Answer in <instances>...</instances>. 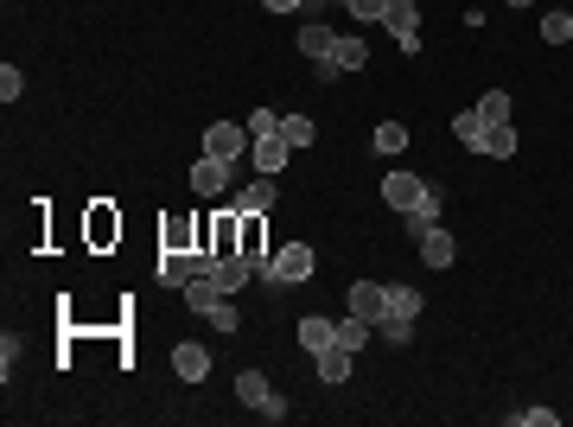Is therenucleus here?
<instances>
[{
    "mask_svg": "<svg viewBox=\"0 0 573 427\" xmlns=\"http://www.w3.org/2000/svg\"><path fill=\"white\" fill-rule=\"evenodd\" d=\"M542 39L548 45H567L573 39V13H542Z\"/></svg>",
    "mask_w": 573,
    "mask_h": 427,
    "instance_id": "25",
    "label": "nucleus"
},
{
    "mask_svg": "<svg viewBox=\"0 0 573 427\" xmlns=\"http://www.w3.org/2000/svg\"><path fill=\"white\" fill-rule=\"evenodd\" d=\"M204 230H211V217H204V224H198V217H172V224L160 230V249H185L191 236H198V243L211 249V236H204Z\"/></svg>",
    "mask_w": 573,
    "mask_h": 427,
    "instance_id": "11",
    "label": "nucleus"
},
{
    "mask_svg": "<svg viewBox=\"0 0 573 427\" xmlns=\"http://www.w3.org/2000/svg\"><path fill=\"white\" fill-rule=\"evenodd\" d=\"M510 7H529V0H510Z\"/></svg>",
    "mask_w": 573,
    "mask_h": 427,
    "instance_id": "37",
    "label": "nucleus"
},
{
    "mask_svg": "<svg viewBox=\"0 0 573 427\" xmlns=\"http://www.w3.org/2000/svg\"><path fill=\"white\" fill-rule=\"evenodd\" d=\"M13 364H20V338L7 332V338H0V377H7V383H13Z\"/></svg>",
    "mask_w": 573,
    "mask_h": 427,
    "instance_id": "32",
    "label": "nucleus"
},
{
    "mask_svg": "<svg viewBox=\"0 0 573 427\" xmlns=\"http://www.w3.org/2000/svg\"><path fill=\"white\" fill-rule=\"evenodd\" d=\"M249 141H255V134L242 122H211V128H204V153H211V160H230V166L249 153Z\"/></svg>",
    "mask_w": 573,
    "mask_h": 427,
    "instance_id": "2",
    "label": "nucleus"
},
{
    "mask_svg": "<svg viewBox=\"0 0 573 427\" xmlns=\"http://www.w3.org/2000/svg\"><path fill=\"white\" fill-rule=\"evenodd\" d=\"M236 211H255V217H268V211H274V179L262 173L255 185H242V192H236Z\"/></svg>",
    "mask_w": 573,
    "mask_h": 427,
    "instance_id": "17",
    "label": "nucleus"
},
{
    "mask_svg": "<svg viewBox=\"0 0 573 427\" xmlns=\"http://www.w3.org/2000/svg\"><path fill=\"white\" fill-rule=\"evenodd\" d=\"M402 147H408V128L402 122H382L376 128V153H402Z\"/></svg>",
    "mask_w": 573,
    "mask_h": 427,
    "instance_id": "27",
    "label": "nucleus"
},
{
    "mask_svg": "<svg viewBox=\"0 0 573 427\" xmlns=\"http://www.w3.org/2000/svg\"><path fill=\"white\" fill-rule=\"evenodd\" d=\"M300 345H306L312 357H319V351H332V345H338V319H319V313H306V319H300Z\"/></svg>",
    "mask_w": 573,
    "mask_h": 427,
    "instance_id": "13",
    "label": "nucleus"
},
{
    "mask_svg": "<svg viewBox=\"0 0 573 427\" xmlns=\"http://www.w3.org/2000/svg\"><path fill=\"white\" fill-rule=\"evenodd\" d=\"M204 236H211V249H217V255H230V249L242 243V211H236V204H230V211H217Z\"/></svg>",
    "mask_w": 573,
    "mask_h": 427,
    "instance_id": "10",
    "label": "nucleus"
},
{
    "mask_svg": "<svg viewBox=\"0 0 573 427\" xmlns=\"http://www.w3.org/2000/svg\"><path fill=\"white\" fill-rule=\"evenodd\" d=\"M414 243H421V262H427V268H453V255H459L453 230H440V224H427L421 236H414Z\"/></svg>",
    "mask_w": 573,
    "mask_h": 427,
    "instance_id": "7",
    "label": "nucleus"
},
{
    "mask_svg": "<svg viewBox=\"0 0 573 427\" xmlns=\"http://www.w3.org/2000/svg\"><path fill=\"white\" fill-rule=\"evenodd\" d=\"M376 332L389 338V345H408V338H414V319H395V313H382V319H376Z\"/></svg>",
    "mask_w": 573,
    "mask_h": 427,
    "instance_id": "26",
    "label": "nucleus"
},
{
    "mask_svg": "<svg viewBox=\"0 0 573 427\" xmlns=\"http://www.w3.org/2000/svg\"><path fill=\"white\" fill-rule=\"evenodd\" d=\"M351 313L376 326V319L389 313V287H376V281H357V287H351Z\"/></svg>",
    "mask_w": 573,
    "mask_h": 427,
    "instance_id": "9",
    "label": "nucleus"
},
{
    "mask_svg": "<svg viewBox=\"0 0 573 427\" xmlns=\"http://www.w3.org/2000/svg\"><path fill=\"white\" fill-rule=\"evenodd\" d=\"M382 26H389V39L402 51H421V7H414V0H389Z\"/></svg>",
    "mask_w": 573,
    "mask_h": 427,
    "instance_id": "3",
    "label": "nucleus"
},
{
    "mask_svg": "<svg viewBox=\"0 0 573 427\" xmlns=\"http://www.w3.org/2000/svg\"><path fill=\"white\" fill-rule=\"evenodd\" d=\"M109 236H121V217H109L96 204V211H90V243H109Z\"/></svg>",
    "mask_w": 573,
    "mask_h": 427,
    "instance_id": "30",
    "label": "nucleus"
},
{
    "mask_svg": "<svg viewBox=\"0 0 573 427\" xmlns=\"http://www.w3.org/2000/svg\"><path fill=\"white\" fill-rule=\"evenodd\" d=\"M268 13H293V7H306V0H262Z\"/></svg>",
    "mask_w": 573,
    "mask_h": 427,
    "instance_id": "36",
    "label": "nucleus"
},
{
    "mask_svg": "<svg viewBox=\"0 0 573 427\" xmlns=\"http://www.w3.org/2000/svg\"><path fill=\"white\" fill-rule=\"evenodd\" d=\"M274 128H281V115H274V109H268V102H262V109H255V115H249V134H274Z\"/></svg>",
    "mask_w": 573,
    "mask_h": 427,
    "instance_id": "33",
    "label": "nucleus"
},
{
    "mask_svg": "<svg viewBox=\"0 0 573 427\" xmlns=\"http://www.w3.org/2000/svg\"><path fill=\"white\" fill-rule=\"evenodd\" d=\"M338 345H344V351H363V345H370V319H357V313L338 319Z\"/></svg>",
    "mask_w": 573,
    "mask_h": 427,
    "instance_id": "23",
    "label": "nucleus"
},
{
    "mask_svg": "<svg viewBox=\"0 0 573 427\" xmlns=\"http://www.w3.org/2000/svg\"><path fill=\"white\" fill-rule=\"evenodd\" d=\"M472 153H484V160H510V153H516V128H510V122H491V128L478 134Z\"/></svg>",
    "mask_w": 573,
    "mask_h": 427,
    "instance_id": "14",
    "label": "nucleus"
},
{
    "mask_svg": "<svg viewBox=\"0 0 573 427\" xmlns=\"http://www.w3.org/2000/svg\"><path fill=\"white\" fill-rule=\"evenodd\" d=\"M198 268H204V255H191V249H160V281H166V287H185Z\"/></svg>",
    "mask_w": 573,
    "mask_h": 427,
    "instance_id": "8",
    "label": "nucleus"
},
{
    "mask_svg": "<svg viewBox=\"0 0 573 427\" xmlns=\"http://www.w3.org/2000/svg\"><path fill=\"white\" fill-rule=\"evenodd\" d=\"M332 45H338V32L325 26V20H312V26H300V51H306V58H332Z\"/></svg>",
    "mask_w": 573,
    "mask_h": 427,
    "instance_id": "18",
    "label": "nucleus"
},
{
    "mask_svg": "<svg viewBox=\"0 0 573 427\" xmlns=\"http://www.w3.org/2000/svg\"><path fill=\"white\" fill-rule=\"evenodd\" d=\"M312 134H319V128H312L306 115H281V141H287L293 153H300V147H312Z\"/></svg>",
    "mask_w": 573,
    "mask_h": 427,
    "instance_id": "22",
    "label": "nucleus"
},
{
    "mask_svg": "<svg viewBox=\"0 0 573 427\" xmlns=\"http://www.w3.org/2000/svg\"><path fill=\"white\" fill-rule=\"evenodd\" d=\"M510 421H516V427H554L561 415H554V408H516Z\"/></svg>",
    "mask_w": 573,
    "mask_h": 427,
    "instance_id": "31",
    "label": "nucleus"
},
{
    "mask_svg": "<svg viewBox=\"0 0 573 427\" xmlns=\"http://www.w3.org/2000/svg\"><path fill=\"white\" fill-rule=\"evenodd\" d=\"M236 402H242V408H255V415H262V408L274 402V389H268L262 370H242V377H236Z\"/></svg>",
    "mask_w": 573,
    "mask_h": 427,
    "instance_id": "16",
    "label": "nucleus"
},
{
    "mask_svg": "<svg viewBox=\"0 0 573 427\" xmlns=\"http://www.w3.org/2000/svg\"><path fill=\"white\" fill-rule=\"evenodd\" d=\"M351 357H357V351H344V345L319 351V383H351Z\"/></svg>",
    "mask_w": 573,
    "mask_h": 427,
    "instance_id": "19",
    "label": "nucleus"
},
{
    "mask_svg": "<svg viewBox=\"0 0 573 427\" xmlns=\"http://www.w3.org/2000/svg\"><path fill=\"white\" fill-rule=\"evenodd\" d=\"M363 58H370V45H363V39H338V45H332V64H338V71H363Z\"/></svg>",
    "mask_w": 573,
    "mask_h": 427,
    "instance_id": "21",
    "label": "nucleus"
},
{
    "mask_svg": "<svg viewBox=\"0 0 573 427\" xmlns=\"http://www.w3.org/2000/svg\"><path fill=\"white\" fill-rule=\"evenodd\" d=\"M453 134H459L465 147H478V134H484V115H478V109H465V115H453Z\"/></svg>",
    "mask_w": 573,
    "mask_h": 427,
    "instance_id": "29",
    "label": "nucleus"
},
{
    "mask_svg": "<svg viewBox=\"0 0 573 427\" xmlns=\"http://www.w3.org/2000/svg\"><path fill=\"white\" fill-rule=\"evenodd\" d=\"M344 13H351V20H363V26H376L382 13H389V0H344Z\"/></svg>",
    "mask_w": 573,
    "mask_h": 427,
    "instance_id": "28",
    "label": "nucleus"
},
{
    "mask_svg": "<svg viewBox=\"0 0 573 427\" xmlns=\"http://www.w3.org/2000/svg\"><path fill=\"white\" fill-rule=\"evenodd\" d=\"M211 319H217V332H236V326H242V313H236V306H230V300H223V306H217V313H211Z\"/></svg>",
    "mask_w": 573,
    "mask_h": 427,
    "instance_id": "35",
    "label": "nucleus"
},
{
    "mask_svg": "<svg viewBox=\"0 0 573 427\" xmlns=\"http://www.w3.org/2000/svg\"><path fill=\"white\" fill-rule=\"evenodd\" d=\"M249 160H255V173H281V166L293 160V147L281 141V128H274V134H255V141H249Z\"/></svg>",
    "mask_w": 573,
    "mask_h": 427,
    "instance_id": "6",
    "label": "nucleus"
},
{
    "mask_svg": "<svg viewBox=\"0 0 573 427\" xmlns=\"http://www.w3.org/2000/svg\"><path fill=\"white\" fill-rule=\"evenodd\" d=\"M421 306H427L421 287H389V313L395 319H414V326H421Z\"/></svg>",
    "mask_w": 573,
    "mask_h": 427,
    "instance_id": "20",
    "label": "nucleus"
},
{
    "mask_svg": "<svg viewBox=\"0 0 573 427\" xmlns=\"http://www.w3.org/2000/svg\"><path fill=\"white\" fill-rule=\"evenodd\" d=\"M172 370H179L185 383H204V377H211V351H204V345H179V351H172Z\"/></svg>",
    "mask_w": 573,
    "mask_h": 427,
    "instance_id": "15",
    "label": "nucleus"
},
{
    "mask_svg": "<svg viewBox=\"0 0 573 427\" xmlns=\"http://www.w3.org/2000/svg\"><path fill=\"white\" fill-rule=\"evenodd\" d=\"M312 268H319V255H312L306 243H287V249H274V262L262 268V287H300V281H312Z\"/></svg>",
    "mask_w": 573,
    "mask_h": 427,
    "instance_id": "1",
    "label": "nucleus"
},
{
    "mask_svg": "<svg viewBox=\"0 0 573 427\" xmlns=\"http://www.w3.org/2000/svg\"><path fill=\"white\" fill-rule=\"evenodd\" d=\"M236 255H249V262H255V275H262V268L274 262V255H268V217L242 211V243H236Z\"/></svg>",
    "mask_w": 573,
    "mask_h": 427,
    "instance_id": "5",
    "label": "nucleus"
},
{
    "mask_svg": "<svg viewBox=\"0 0 573 427\" xmlns=\"http://www.w3.org/2000/svg\"><path fill=\"white\" fill-rule=\"evenodd\" d=\"M185 300H191V313H204V319H211L230 294H223V287H217L211 275H191V281H185Z\"/></svg>",
    "mask_w": 573,
    "mask_h": 427,
    "instance_id": "12",
    "label": "nucleus"
},
{
    "mask_svg": "<svg viewBox=\"0 0 573 427\" xmlns=\"http://www.w3.org/2000/svg\"><path fill=\"white\" fill-rule=\"evenodd\" d=\"M20 90H26V77H20V71H13V64H7V71H0V96L13 102V96H20Z\"/></svg>",
    "mask_w": 573,
    "mask_h": 427,
    "instance_id": "34",
    "label": "nucleus"
},
{
    "mask_svg": "<svg viewBox=\"0 0 573 427\" xmlns=\"http://www.w3.org/2000/svg\"><path fill=\"white\" fill-rule=\"evenodd\" d=\"M230 173H236L230 160H211V153H204V160L191 166V192H198V198H223V192H230Z\"/></svg>",
    "mask_w": 573,
    "mask_h": 427,
    "instance_id": "4",
    "label": "nucleus"
},
{
    "mask_svg": "<svg viewBox=\"0 0 573 427\" xmlns=\"http://www.w3.org/2000/svg\"><path fill=\"white\" fill-rule=\"evenodd\" d=\"M478 115H484V128H491V122H510V96H503V90H484V96H478Z\"/></svg>",
    "mask_w": 573,
    "mask_h": 427,
    "instance_id": "24",
    "label": "nucleus"
}]
</instances>
